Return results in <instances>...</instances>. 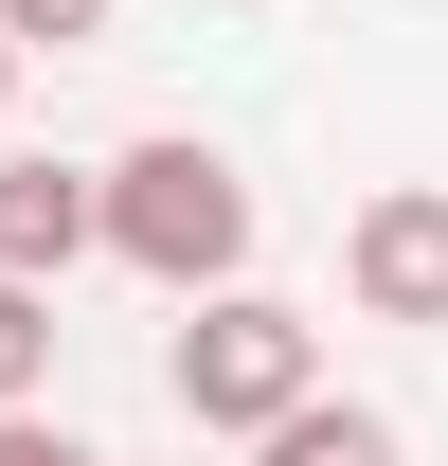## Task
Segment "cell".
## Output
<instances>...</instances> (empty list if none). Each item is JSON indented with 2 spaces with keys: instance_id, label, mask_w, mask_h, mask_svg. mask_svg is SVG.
I'll return each instance as SVG.
<instances>
[{
  "instance_id": "obj_1",
  "label": "cell",
  "mask_w": 448,
  "mask_h": 466,
  "mask_svg": "<svg viewBox=\"0 0 448 466\" xmlns=\"http://www.w3.org/2000/svg\"><path fill=\"white\" fill-rule=\"evenodd\" d=\"M108 269H144V288L216 305L251 288V179H233V144H198V126H144L108 162Z\"/></svg>"
},
{
  "instance_id": "obj_2",
  "label": "cell",
  "mask_w": 448,
  "mask_h": 466,
  "mask_svg": "<svg viewBox=\"0 0 448 466\" xmlns=\"http://www.w3.org/2000/svg\"><path fill=\"white\" fill-rule=\"evenodd\" d=\"M162 395L198 412V431H287V412L323 395V323H305L287 288H216V305H179Z\"/></svg>"
},
{
  "instance_id": "obj_4",
  "label": "cell",
  "mask_w": 448,
  "mask_h": 466,
  "mask_svg": "<svg viewBox=\"0 0 448 466\" xmlns=\"http://www.w3.org/2000/svg\"><path fill=\"white\" fill-rule=\"evenodd\" d=\"M90 251H108V162L0 144V269H18V288H72Z\"/></svg>"
},
{
  "instance_id": "obj_5",
  "label": "cell",
  "mask_w": 448,
  "mask_h": 466,
  "mask_svg": "<svg viewBox=\"0 0 448 466\" xmlns=\"http://www.w3.org/2000/svg\"><path fill=\"white\" fill-rule=\"evenodd\" d=\"M251 466H394V412H359V395H305L287 431H251Z\"/></svg>"
},
{
  "instance_id": "obj_6",
  "label": "cell",
  "mask_w": 448,
  "mask_h": 466,
  "mask_svg": "<svg viewBox=\"0 0 448 466\" xmlns=\"http://www.w3.org/2000/svg\"><path fill=\"white\" fill-rule=\"evenodd\" d=\"M55 341H72L55 288H18V269H0V412H36V395H55Z\"/></svg>"
},
{
  "instance_id": "obj_3",
  "label": "cell",
  "mask_w": 448,
  "mask_h": 466,
  "mask_svg": "<svg viewBox=\"0 0 448 466\" xmlns=\"http://www.w3.org/2000/svg\"><path fill=\"white\" fill-rule=\"evenodd\" d=\"M341 288L359 323H448V179H377L341 216Z\"/></svg>"
},
{
  "instance_id": "obj_7",
  "label": "cell",
  "mask_w": 448,
  "mask_h": 466,
  "mask_svg": "<svg viewBox=\"0 0 448 466\" xmlns=\"http://www.w3.org/2000/svg\"><path fill=\"white\" fill-rule=\"evenodd\" d=\"M126 0H0V36H18V55H72V36H108Z\"/></svg>"
},
{
  "instance_id": "obj_8",
  "label": "cell",
  "mask_w": 448,
  "mask_h": 466,
  "mask_svg": "<svg viewBox=\"0 0 448 466\" xmlns=\"http://www.w3.org/2000/svg\"><path fill=\"white\" fill-rule=\"evenodd\" d=\"M0 466H108L90 431H55V412H0Z\"/></svg>"
},
{
  "instance_id": "obj_9",
  "label": "cell",
  "mask_w": 448,
  "mask_h": 466,
  "mask_svg": "<svg viewBox=\"0 0 448 466\" xmlns=\"http://www.w3.org/2000/svg\"><path fill=\"white\" fill-rule=\"evenodd\" d=\"M0 108H18V36H0Z\"/></svg>"
}]
</instances>
